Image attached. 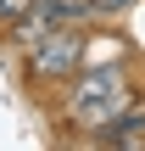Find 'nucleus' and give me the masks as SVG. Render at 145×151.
<instances>
[{
	"label": "nucleus",
	"instance_id": "423d86ee",
	"mask_svg": "<svg viewBox=\"0 0 145 151\" xmlns=\"http://www.w3.org/2000/svg\"><path fill=\"white\" fill-rule=\"evenodd\" d=\"M117 6H134V0H101V11H117Z\"/></svg>",
	"mask_w": 145,
	"mask_h": 151
},
{
	"label": "nucleus",
	"instance_id": "20e7f679",
	"mask_svg": "<svg viewBox=\"0 0 145 151\" xmlns=\"http://www.w3.org/2000/svg\"><path fill=\"white\" fill-rule=\"evenodd\" d=\"M50 11H56V22H73V28H84L89 17H101V0H45Z\"/></svg>",
	"mask_w": 145,
	"mask_h": 151
},
{
	"label": "nucleus",
	"instance_id": "39448f33",
	"mask_svg": "<svg viewBox=\"0 0 145 151\" xmlns=\"http://www.w3.org/2000/svg\"><path fill=\"white\" fill-rule=\"evenodd\" d=\"M34 6H39V0H0V28H11V22H17V17H28Z\"/></svg>",
	"mask_w": 145,
	"mask_h": 151
},
{
	"label": "nucleus",
	"instance_id": "f257e3e1",
	"mask_svg": "<svg viewBox=\"0 0 145 151\" xmlns=\"http://www.w3.org/2000/svg\"><path fill=\"white\" fill-rule=\"evenodd\" d=\"M134 101H140V90H134L129 67H89V73L78 67V73L67 78L61 123H67V129H78V134H95V129L117 123Z\"/></svg>",
	"mask_w": 145,
	"mask_h": 151
},
{
	"label": "nucleus",
	"instance_id": "f03ea898",
	"mask_svg": "<svg viewBox=\"0 0 145 151\" xmlns=\"http://www.w3.org/2000/svg\"><path fill=\"white\" fill-rule=\"evenodd\" d=\"M84 34L73 28V22H61V28H50L45 39H34L28 50H22V73H28V84H39V90H56V84H67L78 67H84Z\"/></svg>",
	"mask_w": 145,
	"mask_h": 151
},
{
	"label": "nucleus",
	"instance_id": "7ed1b4c3",
	"mask_svg": "<svg viewBox=\"0 0 145 151\" xmlns=\"http://www.w3.org/2000/svg\"><path fill=\"white\" fill-rule=\"evenodd\" d=\"M95 146H117V151H134V146H145V95L117 118V123H106V129H95L89 134Z\"/></svg>",
	"mask_w": 145,
	"mask_h": 151
}]
</instances>
